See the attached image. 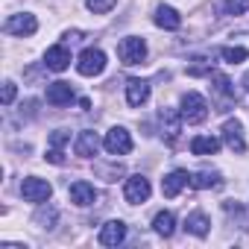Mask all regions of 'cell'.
I'll list each match as a JSON object with an SVG mask.
<instances>
[{"label": "cell", "instance_id": "obj_3", "mask_svg": "<svg viewBox=\"0 0 249 249\" xmlns=\"http://www.w3.org/2000/svg\"><path fill=\"white\" fill-rule=\"evenodd\" d=\"M182 117H185L188 123H202V120L208 117V103H205V97L196 94V91H188V94L182 97Z\"/></svg>", "mask_w": 249, "mask_h": 249}, {"label": "cell", "instance_id": "obj_26", "mask_svg": "<svg viewBox=\"0 0 249 249\" xmlns=\"http://www.w3.org/2000/svg\"><path fill=\"white\" fill-rule=\"evenodd\" d=\"M249 9V0H226V12L229 15H243Z\"/></svg>", "mask_w": 249, "mask_h": 249}, {"label": "cell", "instance_id": "obj_2", "mask_svg": "<svg viewBox=\"0 0 249 249\" xmlns=\"http://www.w3.org/2000/svg\"><path fill=\"white\" fill-rule=\"evenodd\" d=\"M76 71H79L82 76H100V73L106 71V53H103L100 47L82 50L79 59H76Z\"/></svg>", "mask_w": 249, "mask_h": 249}, {"label": "cell", "instance_id": "obj_6", "mask_svg": "<svg viewBox=\"0 0 249 249\" xmlns=\"http://www.w3.org/2000/svg\"><path fill=\"white\" fill-rule=\"evenodd\" d=\"M150 194H153V188H150V179H147V176L138 173V176H129V179H126V188H123V196H126V202H132V205L147 202Z\"/></svg>", "mask_w": 249, "mask_h": 249}, {"label": "cell", "instance_id": "obj_31", "mask_svg": "<svg viewBox=\"0 0 249 249\" xmlns=\"http://www.w3.org/2000/svg\"><path fill=\"white\" fill-rule=\"evenodd\" d=\"M243 88H246V91H249V71H246V73H243Z\"/></svg>", "mask_w": 249, "mask_h": 249}, {"label": "cell", "instance_id": "obj_28", "mask_svg": "<svg viewBox=\"0 0 249 249\" xmlns=\"http://www.w3.org/2000/svg\"><path fill=\"white\" fill-rule=\"evenodd\" d=\"M68 141H71V132H65V129H56V132L50 135V147H59V150H62Z\"/></svg>", "mask_w": 249, "mask_h": 249}, {"label": "cell", "instance_id": "obj_20", "mask_svg": "<svg viewBox=\"0 0 249 249\" xmlns=\"http://www.w3.org/2000/svg\"><path fill=\"white\" fill-rule=\"evenodd\" d=\"M220 185H223L220 173H211V170L191 173V188H196V191H205V188H220Z\"/></svg>", "mask_w": 249, "mask_h": 249}, {"label": "cell", "instance_id": "obj_15", "mask_svg": "<svg viewBox=\"0 0 249 249\" xmlns=\"http://www.w3.org/2000/svg\"><path fill=\"white\" fill-rule=\"evenodd\" d=\"M150 100V82L147 79H129L126 82V103L129 106H144Z\"/></svg>", "mask_w": 249, "mask_h": 249}, {"label": "cell", "instance_id": "obj_22", "mask_svg": "<svg viewBox=\"0 0 249 249\" xmlns=\"http://www.w3.org/2000/svg\"><path fill=\"white\" fill-rule=\"evenodd\" d=\"M153 229H156L161 237H170V234L176 231V217H173L170 211H159L156 220H153Z\"/></svg>", "mask_w": 249, "mask_h": 249}, {"label": "cell", "instance_id": "obj_4", "mask_svg": "<svg viewBox=\"0 0 249 249\" xmlns=\"http://www.w3.org/2000/svg\"><path fill=\"white\" fill-rule=\"evenodd\" d=\"M50 194H53V185L47 182V179H38V176H30V179H24L21 182V196L27 199V202H47L50 199Z\"/></svg>", "mask_w": 249, "mask_h": 249}, {"label": "cell", "instance_id": "obj_10", "mask_svg": "<svg viewBox=\"0 0 249 249\" xmlns=\"http://www.w3.org/2000/svg\"><path fill=\"white\" fill-rule=\"evenodd\" d=\"M68 65H71V50H68L65 44H56V47H50V50L44 53V68H47V71L62 73V71H68Z\"/></svg>", "mask_w": 249, "mask_h": 249}, {"label": "cell", "instance_id": "obj_11", "mask_svg": "<svg viewBox=\"0 0 249 249\" xmlns=\"http://www.w3.org/2000/svg\"><path fill=\"white\" fill-rule=\"evenodd\" d=\"M71 202L73 205H79V208H85V205H94V199H97V191H94V185L91 182H85V179H76L73 185H71Z\"/></svg>", "mask_w": 249, "mask_h": 249}, {"label": "cell", "instance_id": "obj_8", "mask_svg": "<svg viewBox=\"0 0 249 249\" xmlns=\"http://www.w3.org/2000/svg\"><path fill=\"white\" fill-rule=\"evenodd\" d=\"M159 120H161V135L173 144V141L179 138V132H182V123H185L182 111H176V108H161Z\"/></svg>", "mask_w": 249, "mask_h": 249}, {"label": "cell", "instance_id": "obj_13", "mask_svg": "<svg viewBox=\"0 0 249 249\" xmlns=\"http://www.w3.org/2000/svg\"><path fill=\"white\" fill-rule=\"evenodd\" d=\"M185 185H191V173L173 170V173H167V176L161 179V194H164L167 199H173V196H179V191H182Z\"/></svg>", "mask_w": 249, "mask_h": 249}, {"label": "cell", "instance_id": "obj_19", "mask_svg": "<svg viewBox=\"0 0 249 249\" xmlns=\"http://www.w3.org/2000/svg\"><path fill=\"white\" fill-rule=\"evenodd\" d=\"M217 150H220V141L211 138V135H196V138L191 141V153H194V156H214Z\"/></svg>", "mask_w": 249, "mask_h": 249}, {"label": "cell", "instance_id": "obj_12", "mask_svg": "<svg viewBox=\"0 0 249 249\" xmlns=\"http://www.w3.org/2000/svg\"><path fill=\"white\" fill-rule=\"evenodd\" d=\"M73 100V85L71 82H50L47 85V103L62 108V106H71Z\"/></svg>", "mask_w": 249, "mask_h": 249}, {"label": "cell", "instance_id": "obj_27", "mask_svg": "<svg viewBox=\"0 0 249 249\" xmlns=\"http://www.w3.org/2000/svg\"><path fill=\"white\" fill-rule=\"evenodd\" d=\"M53 220H56V211H53V208H47V211L41 208V211L36 214V223H38V226H44V229H50V226H53Z\"/></svg>", "mask_w": 249, "mask_h": 249}, {"label": "cell", "instance_id": "obj_29", "mask_svg": "<svg viewBox=\"0 0 249 249\" xmlns=\"http://www.w3.org/2000/svg\"><path fill=\"white\" fill-rule=\"evenodd\" d=\"M15 94H18L15 82H3V106H12L15 103Z\"/></svg>", "mask_w": 249, "mask_h": 249}, {"label": "cell", "instance_id": "obj_24", "mask_svg": "<svg viewBox=\"0 0 249 249\" xmlns=\"http://www.w3.org/2000/svg\"><path fill=\"white\" fill-rule=\"evenodd\" d=\"M97 173L106 182H117V176H123V167L120 164H97Z\"/></svg>", "mask_w": 249, "mask_h": 249}, {"label": "cell", "instance_id": "obj_25", "mask_svg": "<svg viewBox=\"0 0 249 249\" xmlns=\"http://www.w3.org/2000/svg\"><path fill=\"white\" fill-rule=\"evenodd\" d=\"M114 3H117V0H85V6H88L94 15H106V12H111Z\"/></svg>", "mask_w": 249, "mask_h": 249}, {"label": "cell", "instance_id": "obj_16", "mask_svg": "<svg viewBox=\"0 0 249 249\" xmlns=\"http://www.w3.org/2000/svg\"><path fill=\"white\" fill-rule=\"evenodd\" d=\"M153 21H156V27L170 30V33L182 27V15H179L173 6H159V9H156V15H153Z\"/></svg>", "mask_w": 249, "mask_h": 249}, {"label": "cell", "instance_id": "obj_18", "mask_svg": "<svg viewBox=\"0 0 249 249\" xmlns=\"http://www.w3.org/2000/svg\"><path fill=\"white\" fill-rule=\"evenodd\" d=\"M185 229H188L191 234H196V237H205L208 229H211L208 214H205V211H191V214L185 217Z\"/></svg>", "mask_w": 249, "mask_h": 249}, {"label": "cell", "instance_id": "obj_17", "mask_svg": "<svg viewBox=\"0 0 249 249\" xmlns=\"http://www.w3.org/2000/svg\"><path fill=\"white\" fill-rule=\"evenodd\" d=\"M73 150H76V156H82V159L97 156V150H100V138H97V132H91V129H88V132H79Z\"/></svg>", "mask_w": 249, "mask_h": 249}, {"label": "cell", "instance_id": "obj_23", "mask_svg": "<svg viewBox=\"0 0 249 249\" xmlns=\"http://www.w3.org/2000/svg\"><path fill=\"white\" fill-rule=\"evenodd\" d=\"M220 56H223L229 65H240V62L249 56V50H246V47H223V50H220Z\"/></svg>", "mask_w": 249, "mask_h": 249}, {"label": "cell", "instance_id": "obj_21", "mask_svg": "<svg viewBox=\"0 0 249 249\" xmlns=\"http://www.w3.org/2000/svg\"><path fill=\"white\" fill-rule=\"evenodd\" d=\"M211 82H214V94H217V97H223L226 103L234 100V85L229 82L226 73H211Z\"/></svg>", "mask_w": 249, "mask_h": 249}, {"label": "cell", "instance_id": "obj_14", "mask_svg": "<svg viewBox=\"0 0 249 249\" xmlns=\"http://www.w3.org/2000/svg\"><path fill=\"white\" fill-rule=\"evenodd\" d=\"M126 240V226H123L120 220H108L103 229H100V243L103 246H117Z\"/></svg>", "mask_w": 249, "mask_h": 249}, {"label": "cell", "instance_id": "obj_30", "mask_svg": "<svg viewBox=\"0 0 249 249\" xmlns=\"http://www.w3.org/2000/svg\"><path fill=\"white\" fill-rule=\"evenodd\" d=\"M44 159H47L50 164H65V156H62V150H59V147H50Z\"/></svg>", "mask_w": 249, "mask_h": 249}, {"label": "cell", "instance_id": "obj_7", "mask_svg": "<svg viewBox=\"0 0 249 249\" xmlns=\"http://www.w3.org/2000/svg\"><path fill=\"white\" fill-rule=\"evenodd\" d=\"M3 30H6L9 36H18V38H24V36H33V33L38 30V21H36V15L24 12V15H12V18H6Z\"/></svg>", "mask_w": 249, "mask_h": 249}, {"label": "cell", "instance_id": "obj_1", "mask_svg": "<svg viewBox=\"0 0 249 249\" xmlns=\"http://www.w3.org/2000/svg\"><path fill=\"white\" fill-rule=\"evenodd\" d=\"M117 56H120V62L123 65H141L144 59H147V44H144V38H138V36H129V38H123L120 44H117Z\"/></svg>", "mask_w": 249, "mask_h": 249}, {"label": "cell", "instance_id": "obj_9", "mask_svg": "<svg viewBox=\"0 0 249 249\" xmlns=\"http://www.w3.org/2000/svg\"><path fill=\"white\" fill-rule=\"evenodd\" d=\"M223 141H226V147H229L231 153H243V150H246L240 120H226V123H223Z\"/></svg>", "mask_w": 249, "mask_h": 249}, {"label": "cell", "instance_id": "obj_5", "mask_svg": "<svg viewBox=\"0 0 249 249\" xmlns=\"http://www.w3.org/2000/svg\"><path fill=\"white\" fill-rule=\"evenodd\" d=\"M103 147H106L111 156H126V153H132V135L123 129V126H111V129L106 132Z\"/></svg>", "mask_w": 249, "mask_h": 249}]
</instances>
